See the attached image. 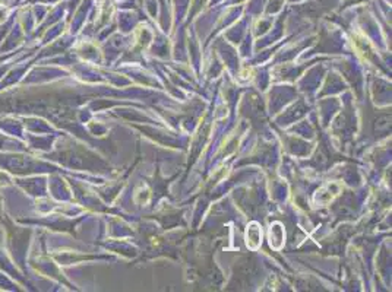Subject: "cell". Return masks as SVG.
<instances>
[{
	"label": "cell",
	"mask_w": 392,
	"mask_h": 292,
	"mask_svg": "<svg viewBox=\"0 0 392 292\" xmlns=\"http://www.w3.org/2000/svg\"><path fill=\"white\" fill-rule=\"evenodd\" d=\"M246 238H248V246L250 247V249H256V247L259 246L261 238H262V232H261V230L258 228L256 224H252V225L249 227Z\"/></svg>",
	"instance_id": "cell-1"
}]
</instances>
